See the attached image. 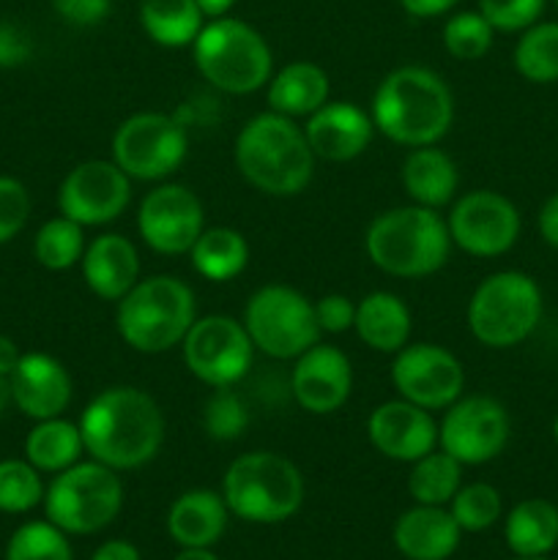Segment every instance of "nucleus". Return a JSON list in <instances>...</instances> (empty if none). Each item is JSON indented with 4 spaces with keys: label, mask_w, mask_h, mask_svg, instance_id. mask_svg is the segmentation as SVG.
I'll return each mask as SVG.
<instances>
[{
    "label": "nucleus",
    "mask_w": 558,
    "mask_h": 560,
    "mask_svg": "<svg viewBox=\"0 0 558 560\" xmlns=\"http://www.w3.org/2000/svg\"><path fill=\"white\" fill-rule=\"evenodd\" d=\"M85 454L113 470H137L162 452L167 421L148 392L113 386L85 405L80 416Z\"/></svg>",
    "instance_id": "f257e3e1"
},
{
    "label": "nucleus",
    "mask_w": 558,
    "mask_h": 560,
    "mask_svg": "<svg viewBox=\"0 0 558 560\" xmlns=\"http://www.w3.org/2000/svg\"><path fill=\"white\" fill-rule=\"evenodd\" d=\"M370 118L397 145H438L454 124V93L438 71L399 66L375 88Z\"/></svg>",
    "instance_id": "f03ea898"
},
{
    "label": "nucleus",
    "mask_w": 558,
    "mask_h": 560,
    "mask_svg": "<svg viewBox=\"0 0 558 560\" xmlns=\"http://www.w3.org/2000/svg\"><path fill=\"white\" fill-rule=\"evenodd\" d=\"M233 159L246 184L271 197H295L315 175V153L304 126L274 109L255 115L235 137Z\"/></svg>",
    "instance_id": "7ed1b4c3"
},
{
    "label": "nucleus",
    "mask_w": 558,
    "mask_h": 560,
    "mask_svg": "<svg viewBox=\"0 0 558 560\" xmlns=\"http://www.w3.org/2000/svg\"><path fill=\"white\" fill-rule=\"evenodd\" d=\"M446 219L425 206H399L377 213L364 235L372 266L388 277L421 279L441 271L452 255Z\"/></svg>",
    "instance_id": "20e7f679"
},
{
    "label": "nucleus",
    "mask_w": 558,
    "mask_h": 560,
    "mask_svg": "<svg viewBox=\"0 0 558 560\" xmlns=\"http://www.w3.org/2000/svg\"><path fill=\"white\" fill-rule=\"evenodd\" d=\"M197 320L195 290L178 277H146L118 301L115 328L131 350L146 355L181 348Z\"/></svg>",
    "instance_id": "39448f33"
},
{
    "label": "nucleus",
    "mask_w": 558,
    "mask_h": 560,
    "mask_svg": "<svg viewBox=\"0 0 558 560\" xmlns=\"http://www.w3.org/2000/svg\"><path fill=\"white\" fill-rule=\"evenodd\" d=\"M191 58L202 80L230 96H249L274 74V55L263 33L235 16L206 22L191 44Z\"/></svg>",
    "instance_id": "423d86ee"
},
{
    "label": "nucleus",
    "mask_w": 558,
    "mask_h": 560,
    "mask_svg": "<svg viewBox=\"0 0 558 560\" xmlns=\"http://www.w3.org/2000/svg\"><path fill=\"white\" fill-rule=\"evenodd\" d=\"M222 498L230 514L244 523L277 525L304 503V476L282 454L246 452L224 470Z\"/></svg>",
    "instance_id": "0eeeda50"
},
{
    "label": "nucleus",
    "mask_w": 558,
    "mask_h": 560,
    "mask_svg": "<svg viewBox=\"0 0 558 560\" xmlns=\"http://www.w3.org/2000/svg\"><path fill=\"white\" fill-rule=\"evenodd\" d=\"M545 301L534 277L523 271H498L476 284L465 310L470 337L490 350L523 345L542 323Z\"/></svg>",
    "instance_id": "6e6552de"
},
{
    "label": "nucleus",
    "mask_w": 558,
    "mask_h": 560,
    "mask_svg": "<svg viewBox=\"0 0 558 560\" xmlns=\"http://www.w3.org/2000/svg\"><path fill=\"white\" fill-rule=\"evenodd\" d=\"M124 509V481L118 470L80 459L55 474L44 492V514L69 536H93L107 528Z\"/></svg>",
    "instance_id": "1a4fd4ad"
},
{
    "label": "nucleus",
    "mask_w": 558,
    "mask_h": 560,
    "mask_svg": "<svg viewBox=\"0 0 558 560\" xmlns=\"http://www.w3.org/2000/svg\"><path fill=\"white\" fill-rule=\"evenodd\" d=\"M244 328L255 350L277 361H295L321 342L315 304L288 284H266L246 301Z\"/></svg>",
    "instance_id": "9d476101"
},
{
    "label": "nucleus",
    "mask_w": 558,
    "mask_h": 560,
    "mask_svg": "<svg viewBox=\"0 0 558 560\" xmlns=\"http://www.w3.org/2000/svg\"><path fill=\"white\" fill-rule=\"evenodd\" d=\"M189 135L164 113L129 115L113 135V162L131 180H164L186 162Z\"/></svg>",
    "instance_id": "9b49d317"
},
{
    "label": "nucleus",
    "mask_w": 558,
    "mask_h": 560,
    "mask_svg": "<svg viewBox=\"0 0 558 560\" xmlns=\"http://www.w3.org/2000/svg\"><path fill=\"white\" fill-rule=\"evenodd\" d=\"M181 353L197 381L211 388H233L252 370L257 350L244 323L230 315H206L191 323Z\"/></svg>",
    "instance_id": "f8f14e48"
},
{
    "label": "nucleus",
    "mask_w": 558,
    "mask_h": 560,
    "mask_svg": "<svg viewBox=\"0 0 558 560\" xmlns=\"http://www.w3.org/2000/svg\"><path fill=\"white\" fill-rule=\"evenodd\" d=\"M452 244L470 257H501L518 244L523 219L501 191L476 189L454 197L446 217Z\"/></svg>",
    "instance_id": "ddd939ff"
},
{
    "label": "nucleus",
    "mask_w": 558,
    "mask_h": 560,
    "mask_svg": "<svg viewBox=\"0 0 558 560\" xmlns=\"http://www.w3.org/2000/svg\"><path fill=\"white\" fill-rule=\"evenodd\" d=\"M512 435V419L498 399L487 394L460 397L438 424V446L460 465H485L501 457Z\"/></svg>",
    "instance_id": "4468645a"
},
{
    "label": "nucleus",
    "mask_w": 558,
    "mask_h": 560,
    "mask_svg": "<svg viewBox=\"0 0 558 560\" xmlns=\"http://www.w3.org/2000/svg\"><path fill=\"white\" fill-rule=\"evenodd\" d=\"M392 383L397 394L425 410H446L463 397L465 370L443 345L408 342L394 353Z\"/></svg>",
    "instance_id": "2eb2a0df"
},
{
    "label": "nucleus",
    "mask_w": 558,
    "mask_h": 560,
    "mask_svg": "<svg viewBox=\"0 0 558 560\" xmlns=\"http://www.w3.org/2000/svg\"><path fill=\"white\" fill-rule=\"evenodd\" d=\"M131 178L113 159H88L66 173L58 186V208L82 228L115 222L129 208Z\"/></svg>",
    "instance_id": "dca6fc26"
},
{
    "label": "nucleus",
    "mask_w": 558,
    "mask_h": 560,
    "mask_svg": "<svg viewBox=\"0 0 558 560\" xmlns=\"http://www.w3.org/2000/svg\"><path fill=\"white\" fill-rule=\"evenodd\" d=\"M202 230H206V211L200 197L189 186L159 184L142 197L137 211V233L142 244L156 255H189Z\"/></svg>",
    "instance_id": "f3484780"
},
{
    "label": "nucleus",
    "mask_w": 558,
    "mask_h": 560,
    "mask_svg": "<svg viewBox=\"0 0 558 560\" xmlns=\"http://www.w3.org/2000/svg\"><path fill=\"white\" fill-rule=\"evenodd\" d=\"M290 392L301 410L312 416L337 413L353 392V366L334 345H312L293 361Z\"/></svg>",
    "instance_id": "a211bd4d"
},
{
    "label": "nucleus",
    "mask_w": 558,
    "mask_h": 560,
    "mask_svg": "<svg viewBox=\"0 0 558 560\" xmlns=\"http://www.w3.org/2000/svg\"><path fill=\"white\" fill-rule=\"evenodd\" d=\"M367 438L386 459L410 465L438 448V421L430 410L397 397L372 410L367 419Z\"/></svg>",
    "instance_id": "6ab92c4d"
},
{
    "label": "nucleus",
    "mask_w": 558,
    "mask_h": 560,
    "mask_svg": "<svg viewBox=\"0 0 558 560\" xmlns=\"http://www.w3.org/2000/svg\"><path fill=\"white\" fill-rule=\"evenodd\" d=\"M9 381L16 410L33 421L63 416L74 397L69 370L49 353H22Z\"/></svg>",
    "instance_id": "aec40b11"
},
{
    "label": "nucleus",
    "mask_w": 558,
    "mask_h": 560,
    "mask_svg": "<svg viewBox=\"0 0 558 560\" xmlns=\"http://www.w3.org/2000/svg\"><path fill=\"white\" fill-rule=\"evenodd\" d=\"M306 142L315 159L323 162H350L370 148L375 124L370 113L353 102H326L304 124Z\"/></svg>",
    "instance_id": "412c9836"
},
{
    "label": "nucleus",
    "mask_w": 558,
    "mask_h": 560,
    "mask_svg": "<svg viewBox=\"0 0 558 560\" xmlns=\"http://www.w3.org/2000/svg\"><path fill=\"white\" fill-rule=\"evenodd\" d=\"M82 279L102 301H120L140 282V252L126 235L104 233L82 252Z\"/></svg>",
    "instance_id": "4be33fe9"
},
{
    "label": "nucleus",
    "mask_w": 558,
    "mask_h": 560,
    "mask_svg": "<svg viewBox=\"0 0 558 560\" xmlns=\"http://www.w3.org/2000/svg\"><path fill=\"white\" fill-rule=\"evenodd\" d=\"M394 547L408 560H446L460 547V525L443 506H421L399 514L394 523Z\"/></svg>",
    "instance_id": "5701e85b"
},
{
    "label": "nucleus",
    "mask_w": 558,
    "mask_h": 560,
    "mask_svg": "<svg viewBox=\"0 0 558 560\" xmlns=\"http://www.w3.org/2000/svg\"><path fill=\"white\" fill-rule=\"evenodd\" d=\"M399 180L414 206H425L438 211L443 206H452L457 197L460 173L454 159L435 145H421L405 156Z\"/></svg>",
    "instance_id": "b1692460"
},
{
    "label": "nucleus",
    "mask_w": 558,
    "mask_h": 560,
    "mask_svg": "<svg viewBox=\"0 0 558 560\" xmlns=\"http://www.w3.org/2000/svg\"><path fill=\"white\" fill-rule=\"evenodd\" d=\"M353 331L375 353H399L410 342L414 315L399 295L375 290L356 304Z\"/></svg>",
    "instance_id": "393cba45"
},
{
    "label": "nucleus",
    "mask_w": 558,
    "mask_h": 560,
    "mask_svg": "<svg viewBox=\"0 0 558 560\" xmlns=\"http://www.w3.org/2000/svg\"><path fill=\"white\" fill-rule=\"evenodd\" d=\"M230 509L213 490H189L175 498L167 512V534L175 545L213 547L228 528Z\"/></svg>",
    "instance_id": "a878e982"
},
{
    "label": "nucleus",
    "mask_w": 558,
    "mask_h": 560,
    "mask_svg": "<svg viewBox=\"0 0 558 560\" xmlns=\"http://www.w3.org/2000/svg\"><path fill=\"white\" fill-rule=\"evenodd\" d=\"M332 82L328 74L312 60H293L274 71L266 85L268 107L288 118H310L328 102Z\"/></svg>",
    "instance_id": "bb28decb"
},
{
    "label": "nucleus",
    "mask_w": 558,
    "mask_h": 560,
    "mask_svg": "<svg viewBox=\"0 0 558 560\" xmlns=\"http://www.w3.org/2000/svg\"><path fill=\"white\" fill-rule=\"evenodd\" d=\"M503 536L518 558H545L558 545V509L545 498L520 501L509 512Z\"/></svg>",
    "instance_id": "cd10ccee"
},
{
    "label": "nucleus",
    "mask_w": 558,
    "mask_h": 560,
    "mask_svg": "<svg viewBox=\"0 0 558 560\" xmlns=\"http://www.w3.org/2000/svg\"><path fill=\"white\" fill-rule=\"evenodd\" d=\"M82 452L85 446H82L80 424L63 416L36 421L25 438V459L38 474H60L80 463Z\"/></svg>",
    "instance_id": "c85d7f7f"
},
{
    "label": "nucleus",
    "mask_w": 558,
    "mask_h": 560,
    "mask_svg": "<svg viewBox=\"0 0 558 560\" xmlns=\"http://www.w3.org/2000/svg\"><path fill=\"white\" fill-rule=\"evenodd\" d=\"M140 25L159 47H191L206 16L195 0H140Z\"/></svg>",
    "instance_id": "c756f323"
},
{
    "label": "nucleus",
    "mask_w": 558,
    "mask_h": 560,
    "mask_svg": "<svg viewBox=\"0 0 558 560\" xmlns=\"http://www.w3.org/2000/svg\"><path fill=\"white\" fill-rule=\"evenodd\" d=\"M191 268L208 282H230L244 273L249 262V244L233 228H206L189 249Z\"/></svg>",
    "instance_id": "7c9ffc66"
},
{
    "label": "nucleus",
    "mask_w": 558,
    "mask_h": 560,
    "mask_svg": "<svg viewBox=\"0 0 558 560\" xmlns=\"http://www.w3.org/2000/svg\"><path fill=\"white\" fill-rule=\"evenodd\" d=\"M463 487V465L443 448H432L410 463L408 492L421 506H449L454 492Z\"/></svg>",
    "instance_id": "2f4dec72"
},
{
    "label": "nucleus",
    "mask_w": 558,
    "mask_h": 560,
    "mask_svg": "<svg viewBox=\"0 0 558 560\" xmlns=\"http://www.w3.org/2000/svg\"><path fill=\"white\" fill-rule=\"evenodd\" d=\"M514 69L534 85L558 82V22H534L514 44Z\"/></svg>",
    "instance_id": "473e14b6"
},
{
    "label": "nucleus",
    "mask_w": 558,
    "mask_h": 560,
    "mask_svg": "<svg viewBox=\"0 0 558 560\" xmlns=\"http://www.w3.org/2000/svg\"><path fill=\"white\" fill-rule=\"evenodd\" d=\"M85 246V228L60 213L38 228L33 238V257L47 271H69L82 260Z\"/></svg>",
    "instance_id": "72a5a7b5"
},
{
    "label": "nucleus",
    "mask_w": 558,
    "mask_h": 560,
    "mask_svg": "<svg viewBox=\"0 0 558 560\" xmlns=\"http://www.w3.org/2000/svg\"><path fill=\"white\" fill-rule=\"evenodd\" d=\"M5 560H74L69 534L49 520L20 525L5 545Z\"/></svg>",
    "instance_id": "f704fd0d"
},
{
    "label": "nucleus",
    "mask_w": 558,
    "mask_h": 560,
    "mask_svg": "<svg viewBox=\"0 0 558 560\" xmlns=\"http://www.w3.org/2000/svg\"><path fill=\"white\" fill-rule=\"evenodd\" d=\"M449 512L463 534H481L501 520V492L487 481H474L454 492V498L449 501Z\"/></svg>",
    "instance_id": "c9c22d12"
},
{
    "label": "nucleus",
    "mask_w": 558,
    "mask_h": 560,
    "mask_svg": "<svg viewBox=\"0 0 558 560\" xmlns=\"http://www.w3.org/2000/svg\"><path fill=\"white\" fill-rule=\"evenodd\" d=\"M42 474L27 459H0V512L27 514L44 503Z\"/></svg>",
    "instance_id": "e433bc0d"
},
{
    "label": "nucleus",
    "mask_w": 558,
    "mask_h": 560,
    "mask_svg": "<svg viewBox=\"0 0 558 560\" xmlns=\"http://www.w3.org/2000/svg\"><path fill=\"white\" fill-rule=\"evenodd\" d=\"M496 27L479 11H460L443 25V47L457 60H479L490 52Z\"/></svg>",
    "instance_id": "4c0bfd02"
},
{
    "label": "nucleus",
    "mask_w": 558,
    "mask_h": 560,
    "mask_svg": "<svg viewBox=\"0 0 558 560\" xmlns=\"http://www.w3.org/2000/svg\"><path fill=\"white\" fill-rule=\"evenodd\" d=\"M249 427V410L233 388H213L202 408V430L219 443L239 441Z\"/></svg>",
    "instance_id": "58836bf2"
},
{
    "label": "nucleus",
    "mask_w": 558,
    "mask_h": 560,
    "mask_svg": "<svg viewBox=\"0 0 558 560\" xmlns=\"http://www.w3.org/2000/svg\"><path fill=\"white\" fill-rule=\"evenodd\" d=\"M547 0H479V14L498 33H523L545 14Z\"/></svg>",
    "instance_id": "ea45409f"
},
{
    "label": "nucleus",
    "mask_w": 558,
    "mask_h": 560,
    "mask_svg": "<svg viewBox=\"0 0 558 560\" xmlns=\"http://www.w3.org/2000/svg\"><path fill=\"white\" fill-rule=\"evenodd\" d=\"M31 219V195L25 184L11 175H0V246L14 241Z\"/></svg>",
    "instance_id": "a19ab883"
},
{
    "label": "nucleus",
    "mask_w": 558,
    "mask_h": 560,
    "mask_svg": "<svg viewBox=\"0 0 558 560\" xmlns=\"http://www.w3.org/2000/svg\"><path fill=\"white\" fill-rule=\"evenodd\" d=\"M315 304L317 326L323 334H345L353 328L356 304L342 293H328L323 299L312 301Z\"/></svg>",
    "instance_id": "79ce46f5"
},
{
    "label": "nucleus",
    "mask_w": 558,
    "mask_h": 560,
    "mask_svg": "<svg viewBox=\"0 0 558 560\" xmlns=\"http://www.w3.org/2000/svg\"><path fill=\"white\" fill-rule=\"evenodd\" d=\"M55 14L74 27H93L113 11V0H53Z\"/></svg>",
    "instance_id": "37998d69"
},
{
    "label": "nucleus",
    "mask_w": 558,
    "mask_h": 560,
    "mask_svg": "<svg viewBox=\"0 0 558 560\" xmlns=\"http://www.w3.org/2000/svg\"><path fill=\"white\" fill-rule=\"evenodd\" d=\"M31 55V36H27L22 27L3 22V25H0V69H16V66L27 63Z\"/></svg>",
    "instance_id": "c03bdc74"
},
{
    "label": "nucleus",
    "mask_w": 558,
    "mask_h": 560,
    "mask_svg": "<svg viewBox=\"0 0 558 560\" xmlns=\"http://www.w3.org/2000/svg\"><path fill=\"white\" fill-rule=\"evenodd\" d=\"M536 228H539L542 241L553 249H558V191H553L539 208V217H536Z\"/></svg>",
    "instance_id": "a18cd8bd"
},
{
    "label": "nucleus",
    "mask_w": 558,
    "mask_h": 560,
    "mask_svg": "<svg viewBox=\"0 0 558 560\" xmlns=\"http://www.w3.org/2000/svg\"><path fill=\"white\" fill-rule=\"evenodd\" d=\"M460 0H399L405 14L419 16V20H432V16L449 14Z\"/></svg>",
    "instance_id": "49530a36"
},
{
    "label": "nucleus",
    "mask_w": 558,
    "mask_h": 560,
    "mask_svg": "<svg viewBox=\"0 0 558 560\" xmlns=\"http://www.w3.org/2000/svg\"><path fill=\"white\" fill-rule=\"evenodd\" d=\"M91 560H140V550L131 541L124 539H109L93 552Z\"/></svg>",
    "instance_id": "de8ad7c7"
},
{
    "label": "nucleus",
    "mask_w": 558,
    "mask_h": 560,
    "mask_svg": "<svg viewBox=\"0 0 558 560\" xmlns=\"http://www.w3.org/2000/svg\"><path fill=\"white\" fill-rule=\"evenodd\" d=\"M20 359H22L20 345H16L11 337H5V334H0V375L9 377L11 372H14V366L20 364Z\"/></svg>",
    "instance_id": "09e8293b"
},
{
    "label": "nucleus",
    "mask_w": 558,
    "mask_h": 560,
    "mask_svg": "<svg viewBox=\"0 0 558 560\" xmlns=\"http://www.w3.org/2000/svg\"><path fill=\"white\" fill-rule=\"evenodd\" d=\"M197 5H200L202 16H208V20H217V16H228V11L233 9L235 0H195Z\"/></svg>",
    "instance_id": "8fccbe9b"
},
{
    "label": "nucleus",
    "mask_w": 558,
    "mask_h": 560,
    "mask_svg": "<svg viewBox=\"0 0 558 560\" xmlns=\"http://www.w3.org/2000/svg\"><path fill=\"white\" fill-rule=\"evenodd\" d=\"M173 560H219L211 552V547H184Z\"/></svg>",
    "instance_id": "3c124183"
},
{
    "label": "nucleus",
    "mask_w": 558,
    "mask_h": 560,
    "mask_svg": "<svg viewBox=\"0 0 558 560\" xmlns=\"http://www.w3.org/2000/svg\"><path fill=\"white\" fill-rule=\"evenodd\" d=\"M9 405H14V399H11V381L5 375H0V416L9 410Z\"/></svg>",
    "instance_id": "603ef678"
},
{
    "label": "nucleus",
    "mask_w": 558,
    "mask_h": 560,
    "mask_svg": "<svg viewBox=\"0 0 558 560\" xmlns=\"http://www.w3.org/2000/svg\"><path fill=\"white\" fill-rule=\"evenodd\" d=\"M553 441H556V446H558V416L553 419Z\"/></svg>",
    "instance_id": "864d4df0"
},
{
    "label": "nucleus",
    "mask_w": 558,
    "mask_h": 560,
    "mask_svg": "<svg viewBox=\"0 0 558 560\" xmlns=\"http://www.w3.org/2000/svg\"><path fill=\"white\" fill-rule=\"evenodd\" d=\"M514 560H545V558H514Z\"/></svg>",
    "instance_id": "5fc2aeb1"
},
{
    "label": "nucleus",
    "mask_w": 558,
    "mask_h": 560,
    "mask_svg": "<svg viewBox=\"0 0 558 560\" xmlns=\"http://www.w3.org/2000/svg\"><path fill=\"white\" fill-rule=\"evenodd\" d=\"M553 5H556V11H558V0H553Z\"/></svg>",
    "instance_id": "6e6d98bb"
}]
</instances>
